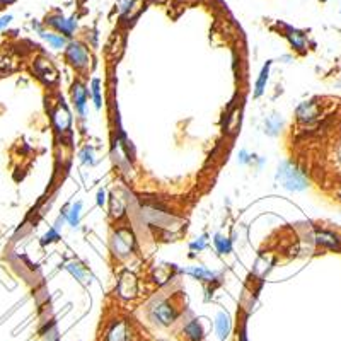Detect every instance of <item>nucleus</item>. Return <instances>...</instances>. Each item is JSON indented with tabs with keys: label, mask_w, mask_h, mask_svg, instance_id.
<instances>
[{
	"label": "nucleus",
	"mask_w": 341,
	"mask_h": 341,
	"mask_svg": "<svg viewBox=\"0 0 341 341\" xmlns=\"http://www.w3.org/2000/svg\"><path fill=\"white\" fill-rule=\"evenodd\" d=\"M91 89H92V97H94V104H96V108L99 109L101 108V102H102V99H101V82H99V79L92 80Z\"/></svg>",
	"instance_id": "nucleus-22"
},
{
	"label": "nucleus",
	"mask_w": 341,
	"mask_h": 341,
	"mask_svg": "<svg viewBox=\"0 0 341 341\" xmlns=\"http://www.w3.org/2000/svg\"><path fill=\"white\" fill-rule=\"evenodd\" d=\"M40 34H41V38H45L48 41V45L51 48H55V50H62V48H67V45H68L67 38L55 31H45V29H41Z\"/></svg>",
	"instance_id": "nucleus-10"
},
{
	"label": "nucleus",
	"mask_w": 341,
	"mask_h": 341,
	"mask_svg": "<svg viewBox=\"0 0 341 341\" xmlns=\"http://www.w3.org/2000/svg\"><path fill=\"white\" fill-rule=\"evenodd\" d=\"M321 2H326V0H321Z\"/></svg>",
	"instance_id": "nucleus-31"
},
{
	"label": "nucleus",
	"mask_w": 341,
	"mask_h": 341,
	"mask_svg": "<svg viewBox=\"0 0 341 341\" xmlns=\"http://www.w3.org/2000/svg\"><path fill=\"white\" fill-rule=\"evenodd\" d=\"M184 333H186V336L191 341H200V338H202L203 331H202V326H200L198 321H191L186 328H184Z\"/></svg>",
	"instance_id": "nucleus-16"
},
{
	"label": "nucleus",
	"mask_w": 341,
	"mask_h": 341,
	"mask_svg": "<svg viewBox=\"0 0 341 341\" xmlns=\"http://www.w3.org/2000/svg\"><path fill=\"white\" fill-rule=\"evenodd\" d=\"M67 268H68V271H70L74 276H77L79 280H84V270L80 268V265H77V263H70V265H68Z\"/></svg>",
	"instance_id": "nucleus-24"
},
{
	"label": "nucleus",
	"mask_w": 341,
	"mask_h": 341,
	"mask_svg": "<svg viewBox=\"0 0 341 341\" xmlns=\"http://www.w3.org/2000/svg\"><path fill=\"white\" fill-rule=\"evenodd\" d=\"M120 295L125 297V299H131V297L136 295V278L135 275H131L130 271H125L120 278V285H118Z\"/></svg>",
	"instance_id": "nucleus-7"
},
{
	"label": "nucleus",
	"mask_w": 341,
	"mask_h": 341,
	"mask_svg": "<svg viewBox=\"0 0 341 341\" xmlns=\"http://www.w3.org/2000/svg\"><path fill=\"white\" fill-rule=\"evenodd\" d=\"M239 160H241L242 164H246L247 160H249V155L246 154V150H241V152H239Z\"/></svg>",
	"instance_id": "nucleus-28"
},
{
	"label": "nucleus",
	"mask_w": 341,
	"mask_h": 341,
	"mask_svg": "<svg viewBox=\"0 0 341 341\" xmlns=\"http://www.w3.org/2000/svg\"><path fill=\"white\" fill-rule=\"evenodd\" d=\"M205 246H207V236H202V237L198 239V241L191 242V246H189V247H191L193 251H198L200 252V251L205 249Z\"/></svg>",
	"instance_id": "nucleus-25"
},
{
	"label": "nucleus",
	"mask_w": 341,
	"mask_h": 341,
	"mask_svg": "<svg viewBox=\"0 0 341 341\" xmlns=\"http://www.w3.org/2000/svg\"><path fill=\"white\" fill-rule=\"evenodd\" d=\"M45 26L51 27V31L62 34V36H65L67 40L74 36V33L77 31L75 17H67L60 12H53V14H50V16H46Z\"/></svg>",
	"instance_id": "nucleus-3"
},
{
	"label": "nucleus",
	"mask_w": 341,
	"mask_h": 341,
	"mask_svg": "<svg viewBox=\"0 0 341 341\" xmlns=\"http://www.w3.org/2000/svg\"><path fill=\"white\" fill-rule=\"evenodd\" d=\"M316 239H318V242L319 244H323V246H328V247H331V249H338V241H336V237L333 236V234H329V232H319L318 236H316Z\"/></svg>",
	"instance_id": "nucleus-17"
},
{
	"label": "nucleus",
	"mask_w": 341,
	"mask_h": 341,
	"mask_svg": "<svg viewBox=\"0 0 341 341\" xmlns=\"http://www.w3.org/2000/svg\"><path fill=\"white\" fill-rule=\"evenodd\" d=\"M150 318L154 319V323H159L160 326H169L176 319V312H174V307L165 300L155 302L154 307L150 309Z\"/></svg>",
	"instance_id": "nucleus-5"
},
{
	"label": "nucleus",
	"mask_w": 341,
	"mask_h": 341,
	"mask_svg": "<svg viewBox=\"0 0 341 341\" xmlns=\"http://www.w3.org/2000/svg\"><path fill=\"white\" fill-rule=\"evenodd\" d=\"M215 326H217V333H218V338L223 339L229 336V331H231V321H229V316L220 312L217 316V321H215Z\"/></svg>",
	"instance_id": "nucleus-12"
},
{
	"label": "nucleus",
	"mask_w": 341,
	"mask_h": 341,
	"mask_svg": "<svg viewBox=\"0 0 341 341\" xmlns=\"http://www.w3.org/2000/svg\"><path fill=\"white\" fill-rule=\"evenodd\" d=\"M280 126H281V118L278 115H273L266 120V131L270 135H276V131L280 130Z\"/></svg>",
	"instance_id": "nucleus-21"
},
{
	"label": "nucleus",
	"mask_w": 341,
	"mask_h": 341,
	"mask_svg": "<svg viewBox=\"0 0 341 341\" xmlns=\"http://www.w3.org/2000/svg\"><path fill=\"white\" fill-rule=\"evenodd\" d=\"M135 244V237L130 229H120L113 237V251L116 256L125 258L128 256Z\"/></svg>",
	"instance_id": "nucleus-4"
},
{
	"label": "nucleus",
	"mask_w": 341,
	"mask_h": 341,
	"mask_svg": "<svg viewBox=\"0 0 341 341\" xmlns=\"http://www.w3.org/2000/svg\"><path fill=\"white\" fill-rule=\"evenodd\" d=\"M109 341H126V326L123 323H118L109 333Z\"/></svg>",
	"instance_id": "nucleus-20"
},
{
	"label": "nucleus",
	"mask_w": 341,
	"mask_h": 341,
	"mask_svg": "<svg viewBox=\"0 0 341 341\" xmlns=\"http://www.w3.org/2000/svg\"><path fill=\"white\" fill-rule=\"evenodd\" d=\"M34 72H36V75L40 77L41 80L48 82V84L56 80V68L53 67V63L50 60H46V58H38L36 63H34Z\"/></svg>",
	"instance_id": "nucleus-6"
},
{
	"label": "nucleus",
	"mask_w": 341,
	"mask_h": 341,
	"mask_svg": "<svg viewBox=\"0 0 341 341\" xmlns=\"http://www.w3.org/2000/svg\"><path fill=\"white\" fill-rule=\"evenodd\" d=\"M297 115H299L300 120H312L316 116V104H312V102H305V104H302L299 108Z\"/></svg>",
	"instance_id": "nucleus-19"
},
{
	"label": "nucleus",
	"mask_w": 341,
	"mask_h": 341,
	"mask_svg": "<svg viewBox=\"0 0 341 341\" xmlns=\"http://www.w3.org/2000/svg\"><path fill=\"white\" fill-rule=\"evenodd\" d=\"M58 239H60V234H58L56 229H50V231L43 236L41 244H50V242H55V241H58Z\"/></svg>",
	"instance_id": "nucleus-23"
},
{
	"label": "nucleus",
	"mask_w": 341,
	"mask_h": 341,
	"mask_svg": "<svg viewBox=\"0 0 341 341\" xmlns=\"http://www.w3.org/2000/svg\"><path fill=\"white\" fill-rule=\"evenodd\" d=\"M65 56L68 63L72 67H75L77 70H87L91 65V55L89 50L84 43L80 41H70L65 48Z\"/></svg>",
	"instance_id": "nucleus-2"
},
{
	"label": "nucleus",
	"mask_w": 341,
	"mask_h": 341,
	"mask_svg": "<svg viewBox=\"0 0 341 341\" xmlns=\"http://www.w3.org/2000/svg\"><path fill=\"white\" fill-rule=\"evenodd\" d=\"M11 21H12V14H6V16L0 17V31L6 29L9 24H11Z\"/></svg>",
	"instance_id": "nucleus-27"
},
{
	"label": "nucleus",
	"mask_w": 341,
	"mask_h": 341,
	"mask_svg": "<svg viewBox=\"0 0 341 341\" xmlns=\"http://www.w3.org/2000/svg\"><path fill=\"white\" fill-rule=\"evenodd\" d=\"M287 29V40L290 41V45L297 48V50H304L305 48V34L299 31V29H294V27H285Z\"/></svg>",
	"instance_id": "nucleus-11"
},
{
	"label": "nucleus",
	"mask_w": 341,
	"mask_h": 341,
	"mask_svg": "<svg viewBox=\"0 0 341 341\" xmlns=\"http://www.w3.org/2000/svg\"><path fill=\"white\" fill-rule=\"evenodd\" d=\"M278 181L283 184L287 189H294V191H300L307 186L305 178L302 176L300 170H297L290 162H281L278 167V174H276Z\"/></svg>",
	"instance_id": "nucleus-1"
},
{
	"label": "nucleus",
	"mask_w": 341,
	"mask_h": 341,
	"mask_svg": "<svg viewBox=\"0 0 341 341\" xmlns=\"http://www.w3.org/2000/svg\"><path fill=\"white\" fill-rule=\"evenodd\" d=\"M14 0H0V4H2V6H6V4H12Z\"/></svg>",
	"instance_id": "nucleus-30"
},
{
	"label": "nucleus",
	"mask_w": 341,
	"mask_h": 341,
	"mask_svg": "<svg viewBox=\"0 0 341 341\" xmlns=\"http://www.w3.org/2000/svg\"><path fill=\"white\" fill-rule=\"evenodd\" d=\"M186 273L193 275L196 280H203V281H212L213 278H215V273L210 271V270H205V268H202V266L189 268V270H186Z\"/></svg>",
	"instance_id": "nucleus-13"
},
{
	"label": "nucleus",
	"mask_w": 341,
	"mask_h": 341,
	"mask_svg": "<svg viewBox=\"0 0 341 341\" xmlns=\"http://www.w3.org/2000/svg\"><path fill=\"white\" fill-rule=\"evenodd\" d=\"M80 157H82V162H89V164H92L94 160H92V149L91 147H86L84 150H82V154H80Z\"/></svg>",
	"instance_id": "nucleus-26"
},
{
	"label": "nucleus",
	"mask_w": 341,
	"mask_h": 341,
	"mask_svg": "<svg viewBox=\"0 0 341 341\" xmlns=\"http://www.w3.org/2000/svg\"><path fill=\"white\" fill-rule=\"evenodd\" d=\"M104 196H106V194H104V191H102V189H101V191L97 193V205H99V207H102V205H104V202H106Z\"/></svg>",
	"instance_id": "nucleus-29"
},
{
	"label": "nucleus",
	"mask_w": 341,
	"mask_h": 341,
	"mask_svg": "<svg viewBox=\"0 0 341 341\" xmlns=\"http://www.w3.org/2000/svg\"><path fill=\"white\" fill-rule=\"evenodd\" d=\"M80 210H82V203H80V202H77V203L72 205L70 212L67 213V220H68V223H70L72 227H77V225H79V220H80Z\"/></svg>",
	"instance_id": "nucleus-18"
},
{
	"label": "nucleus",
	"mask_w": 341,
	"mask_h": 341,
	"mask_svg": "<svg viewBox=\"0 0 341 341\" xmlns=\"http://www.w3.org/2000/svg\"><path fill=\"white\" fill-rule=\"evenodd\" d=\"M72 96H74V102H75L77 111H79L80 115H84L86 101H87V89L84 87V84L75 82L74 87H72Z\"/></svg>",
	"instance_id": "nucleus-9"
},
{
	"label": "nucleus",
	"mask_w": 341,
	"mask_h": 341,
	"mask_svg": "<svg viewBox=\"0 0 341 341\" xmlns=\"http://www.w3.org/2000/svg\"><path fill=\"white\" fill-rule=\"evenodd\" d=\"M213 244H215L217 251L220 252V254H229V252L232 251V242L231 239L220 236V234H217L215 239H213Z\"/></svg>",
	"instance_id": "nucleus-15"
},
{
	"label": "nucleus",
	"mask_w": 341,
	"mask_h": 341,
	"mask_svg": "<svg viewBox=\"0 0 341 341\" xmlns=\"http://www.w3.org/2000/svg\"><path fill=\"white\" fill-rule=\"evenodd\" d=\"M53 123H55L56 130L58 131H67L68 128H70V123H72V116L70 113H68V109L65 108V106H58V108L53 111Z\"/></svg>",
	"instance_id": "nucleus-8"
},
{
	"label": "nucleus",
	"mask_w": 341,
	"mask_h": 341,
	"mask_svg": "<svg viewBox=\"0 0 341 341\" xmlns=\"http://www.w3.org/2000/svg\"><path fill=\"white\" fill-rule=\"evenodd\" d=\"M270 65H271V63L266 62V65L263 67V70L260 74V79H258V82H256V92H254L256 97H260L263 92H265V87H266V82H268V75H270Z\"/></svg>",
	"instance_id": "nucleus-14"
}]
</instances>
